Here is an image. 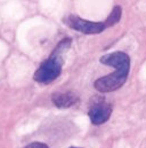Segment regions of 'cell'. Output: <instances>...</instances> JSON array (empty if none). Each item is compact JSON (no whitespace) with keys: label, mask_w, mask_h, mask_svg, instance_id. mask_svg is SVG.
<instances>
[{"label":"cell","mask_w":146,"mask_h":148,"mask_svg":"<svg viewBox=\"0 0 146 148\" xmlns=\"http://www.w3.org/2000/svg\"><path fill=\"white\" fill-rule=\"evenodd\" d=\"M101 63L113 67L115 71L98 78L94 83V87L101 93H109L122 87L129 75L130 58L123 52H113L102 56Z\"/></svg>","instance_id":"1"},{"label":"cell","mask_w":146,"mask_h":148,"mask_svg":"<svg viewBox=\"0 0 146 148\" xmlns=\"http://www.w3.org/2000/svg\"><path fill=\"white\" fill-rule=\"evenodd\" d=\"M70 46V38H64L63 40H61L59 44L55 47L54 52L50 54V56L46 61H43L36 70L33 79L40 84H49L58 78L63 68V56L69 51Z\"/></svg>","instance_id":"2"},{"label":"cell","mask_w":146,"mask_h":148,"mask_svg":"<svg viewBox=\"0 0 146 148\" xmlns=\"http://www.w3.org/2000/svg\"><path fill=\"white\" fill-rule=\"evenodd\" d=\"M63 22L73 30H76L86 35H97L103 32L106 29V25L104 22H91L75 15H70L65 17Z\"/></svg>","instance_id":"3"},{"label":"cell","mask_w":146,"mask_h":148,"mask_svg":"<svg viewBox=\"0 0 146 148\" xmlns=\"http://www.w3.org/2000/svg\"><path fill=\"white\" fill-rule=\"evenodd\" d=\"M112 114V106L103 98H95L90 101L89 107V118L94 125H101L105 123Z\"/></svg>","instance_id":"4"},{"label":"cell","mask_w":146,"mask_h":148,"mask_svg":"<svg viewBox=\"0 0 146 148\" xmlns=\"http://www.w3.org/2000/svg\"><path fill=\"white\" fill-rule=\"evenodd\" d=\"M51 101L58 108H70L79 101V97L72 91L55 92L51 95Z\"/></svg>","instance_id":"5"},{"label":"cell","mask_w":146,"mask_h":148,"mask_svg":"<svg viewBox=\"0 0 146 148\" xmlns=\"http://www.w3.org/2000/svg\"><path fill=\"white\" fill-rule=\"evenodd\" d=\"M121 14H122V9H121V7H120V6L114 7L113 10H112V13L110 14L109 17L106 18V21L104 22L105 25H106V28H111V27L115 25V24L120 21V18H121Z\"/></svg>","instance_id":"6"},{"label":"cell","mask_w":146,"mask_h":148,"mask_svg":"<svg viewBox=\"0 0 146 148\" xmlns=\"http://www.w3.org/2000/svg\"><path fill=\"white\" fill-rule=\"evenodd\" d=\"M25 148H49L46 144H42V143H32L30 145H28Z\"/></svg>","instance_id":"7"},{"label":"cell","mask_w":146,"mask_h":148,"mask_svg":"<svg viewBox=\"0 0 146 148\" xmlns=\"http://www.w3.org/2000/svg\"><path fill=\"white\" fill-rule=\"evenodd\" d=\"M70 148H80V147H70Z\"/></svg>","instance_id":"8"}]
</instances>
